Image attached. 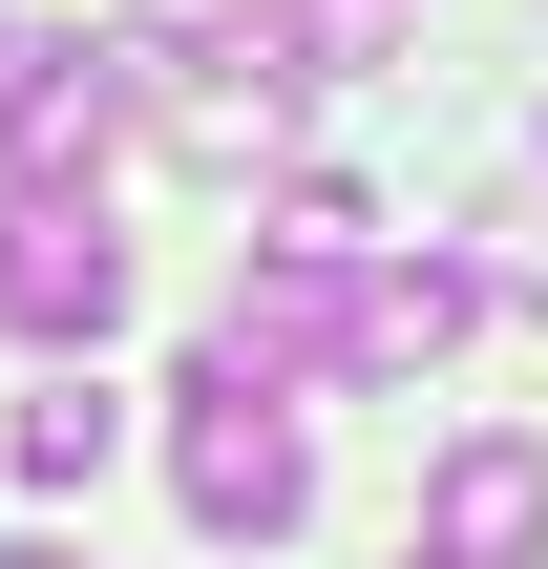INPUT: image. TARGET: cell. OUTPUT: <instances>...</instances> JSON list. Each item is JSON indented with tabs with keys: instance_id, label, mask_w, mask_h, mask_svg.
Listing matches in <instances>:
<instances>
[{
	"instance_id": "9c48e42d",
	"label": "cell",
	"mask_w": 548,
	"mask_h": 569,
	"mask_svg": "<svg viewBox=\"0 0 548 569\" xmlns=\"http://www.w3.org/2000/svg\"><path fill=\"white\" fill-rule=\"evenodd\" d=\"M528 148H548V127H528Z\"/></svg>"
},
{
	"instance_id": "277c9868",
	"label": "cell",
	"mask_w": 548,
	"mask_h": 569,
	"mask_svg": "<svg viewBox=\"0 0 548 569\" xmlns=\"http://www.w3.org/2000/svg\"><path fill=\"white\" fill-rule=\"evenodd\" d=\"M422 569H548V443L528 422H486V443L422 465Z\"/></svg>"
},
{
	"instance_id": "8992f818",
	"label": "cell",
	"mask_w": 548,
	"mask_h": 569,
	"mask_svg": "<svg viewBox=\"0 0 548 569\" xmlns=\"http://www.w3.org/2000/svg\"><path fill=\"white\" fill-rule=\"evenodd\" d=\"M465 317H486V274H465V253L338 274V380H422V359H465Z\"/></svg>"
},
{
	"instance_id": "ba28073f",
	"label": "cell",
	"mask_w": 548,
	"mask_h": 569,
	"mask_svg": "<svg viewBox=\"0 0 548 569\" xmlns=\"http://www.w3.org/2000/svg\"><path fill=\"white\" fill-rule=\"evenodd\" d=\"M0 569H84V549H42V528H21V549H0Z\"/></svg>"
},
{
	"instance_id": "5b68a950",
	"label": "cell",
	"mask_w": 548,
	"mask_h": 569,
	"mask_svg": "<svg viewBox=\"0 0 548 569\" xmlns=\"http://www.w3.org/2000/svg\"><path fill=\"white\" fill-rule=\"evenodd\" d=\"M338 274H359V253L253 232V274H232V317H211V359H253V380H338Z\"/></svg>"
},
{
	"instance_id": "52a82bcc",
	"label": "cell",
	"mask_w": 548,
	"mask_h": 569,
	"mask_svg": "<svg viewBox=\"0 0 548 569\" xmlns=\"http://www.w3.org/2000/svg\"><path fill=\"white\" fill-rule=\"evenodd\" d=\"M106 443H127L106 380H42V401H21V486H106Z\"/></svg>"
},
{
	"instance_id": "7a4b0ae2",
	"label": "cell",
	"mask_w": 548,
	"mask_h": 569,
	"mask_svg": "<svg viewBox=\"0 0 548 569\" xmlns=\"http://www.w3.org/2000/svg\"><path fill=\"white\" fill-rule=\"evenodd\" d=\"M148 106V42L106 21H0V190H106V127Z\"/></svg>"
},
{
	"instance_id": "3957f363",
	"label": "cell",
	"mask_w": 548,
	"mask_h": 569,
	"mask_svg": "<svg viewBox=\"0 0 548 569\" xmlns=\"http://www.w3.org/2000/svg\"><path fill=\"white\" fill-rule=\"evenodd\" d=\"M106 317H127V232H106V190H0V338L84 359Z\"/></svg>"
},
{
	"instance_id": "6da1fadb",
	"label": "cell",
	"mask_w": 548,
	"mask_h": 569,
	"mask_svg": "<svg viewBox=\"0 0 548 569\" xmlns=\"http://www.w3.org/2000/svg\"><path fill=\"white\" fill-rule=\"evenodd\" d=\"M169 486H190L211 549H275V528L317 507V443H296V401H275L253 359H190V380H169Z\"/></svg>"
}]
</instances>
